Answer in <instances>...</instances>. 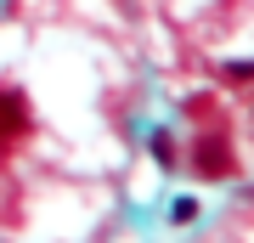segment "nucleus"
Returning <instances> with one entry per match:
<instances>
[{
  "label": "nucleus",
  "mask_w": 254,
  "mask_h": 243,
  "mask_svg": "<svg viewBox=\"0 0 254 243\" xmlns=\"http://www.w3.org/2000/svg\"><path fill=\"white\" fill-rule=\"evenodd\" d=\"M23 130H28L23 96H0V142H6V136H23Z\"/></svg>",
  "instance_id": "1"
}]
</instances>
